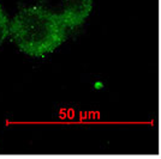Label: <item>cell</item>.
I'll use <instances>...</instances> for the list:
<instances>
[{
	"instance_id": "1",
	"label": "cell",
	"mask_w": 161,
	"mask_h": 159,
	"mask_svg": "<svg viewBox=\"0 0 161 159\" xmlns=\"http://www.w3.org/2000/svg\"><path fill=\"white\" fill-rule=\"evenodd\" d=\"M8 31L14 44L34 58L52 53L66 38V28L39 6L20 10L11 20Z\"/></svg>"
},
{
	"instance_id": "2",
	"label": "cell",
	"mask_w": 161,
	"mask_h": 159,
	"mask_svg": "<svg viewBox=\"0 0 161 159\" xmlns=\"http://www.w3.org/2000/svg\"><path fill=\"white\" fill-rule=\"evenodd\" d=\"M37 4L66 29H75L88 18L93 0H37Z\"/></svg>"
},
{
	"instance_id": "3",
	"label": "cell",
	"mask_w": 161,
	"mask_h": 159,
	"mask_svg": "<svg viewBox=\"0 0 161 159\" xmlns=\"http://www.w3.org/2000/svg\"><path fill=\"white\" fill-rule=\"evenodd\" d=\"M7 35H8V20L6 13L4 12V8L0 5V46L4 43Z\"/></svg>"
}]
</instances>
